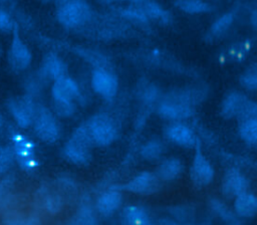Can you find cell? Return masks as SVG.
I'll use <instances>...</instances> for the list:
<instances>
[{
    "mask_svg": "<svg viewBox=\"0 0 257 225\" xmlns=\"http://www.w3.org/2000/svg\"><path fill=\"white\" fill-rule=\"evenodd\" d=\"M164 152V146L163 143L158 139H153L148 142H146L140 150L141 157L144 160L154 162L160 159Z\"/></svg>",
    "mask_w": 257,
    "mask_h": 225,
    "instance_id": "cell-26",
    "label": "cell"
},
{
    "mask_svg": "<svg viewBox=\"0 0 257 225\" xmlns=\"http://www.w3.org/2000/svg\"><path fill=\"white\" fill-rule=\"evenodd\" d=\"M239 82L248 90H257V63L250 65L241 73Z\"/></svg>",
    "mask_w": 257,
    "mask_h": 225,
    "instance_id": "cell-28",
    "label": "cell"
},
{
    "mask_svg": "<svg viewBox=\"0 0 257 225\" xmlns=\"http://www.w3.org/2000/svg\"><path fill=\"white\" fill-rule=\"evenodd\" d=\"M94 145L100 147L109 146L116 138L114 121L105 114H96L85 123Z\"/></svg>",
    "mask_w": 257,
    "mask_h": 225,
    "instance_id": "cell-7",
    "label": "cell"
},
{
    "mask_svg": "<svg viewBox=\"0 0 257 225\" xmlns=\"http://www.w3.org/2000/svg\"><path fill=\"white\" fill-rule=\"evenodd\" d=\"M182 160L176 157L164 159L157 167L155 173L162 183H170L178 180L184 172Z\"/></svg>",
    "mask_w": 257,
    "mask_h": 225,
    "instance_id": "cell-19",
    "label": "cell"
},
{
    "mask_svg": "<svg viewBox=\"0 0 257 225\" xmlns=\"http://www.w3.org/2000/svg\"><path fill=\"white\" fill-rule=\"evenodd\" d=\"M234 212L242 218H253L257 215V196L252 192H245L234 199Z\"/></svg>",
    "mask_w": 257,
    "mask_h": 225,
    "instance_id": "cell-21",
    "label": "cell"
},
{
    "mask_svg": "<svg viewBox=\"0 0 257 225\" xmlns=\"http://www.w3.org/2000/svg\"><path fill=\"white\" fill-rule=\"evenodd\" d=\"M3 225H39V219L35 215H14L7 218Z\"/></svg>",
    "mask_w": 257,
    "mask_h": 225,
    "instance_id": "cell-34",
    "label": "cell"
},
{
    "mask_svg": "<svg viewBox=\"0 0 257 225\" xmlns=\"http://www.w3.org/2000/svg\"><path fill=\"white\" fill-rule=\"evenodd\" d=\"M41 1H42V2H46V3L53 2V3H55V4H57V5L59 6V5H62V4H64V3H67V2L72 1V0H41Z\"/></svg>",
    "mask_w": 257,
    "mask_h": 225,
    "instance_id": "cell-41",
    "label": "cell"
},
{
    "mask_svg": "<svg viewBox=\"0 0 257 225\" xmlns=\"http://www.w3.org/2000/svg\"><path fill=\"white\" fill-rule=\"evenodd\" d=\"M93 145L87 126L84 123L74 130L71 137L64 145L63 155L70 163L85 166L91 161V149Z\"/></svg>",
    "mask_w": 257,
    "mask_h": 225,
    "instance_id": "cell-2",
    "label": "cell"
},
{
    "mask_svg": "<svg viewBox=\"0 0 257 225\" xmlns=\"http://www.w3.org/2000/svg\"><path fill=\"white\" fill-rule=\"evenodd\" d=\"M169 211L172 218L177 220L180 223L192 221L195 215L194 208L191 207L190 205H184V204L173 206Z\"/></svg>",
    "mask_w": 257,
    "mask_h": 225,
    "instance_id": "cell-31",
    "label": "cell"
},
{
    "mask_svg": "<svg viewBox=\"0 0 257 225\" xmlns=\"http://www.w3.org/2000/svg\"><path fill=\"white\" fill-rule=\"evenodd\" d=\"M189 170V178L192 185L197 189L208 187L214 180L215 170L210 161L203 155L198 146Z\"/></svg>",
    "mask_w": 257,
    "mask_h": 225,
    "instance_id": "cell-8",
    "label": "cell"
},
{
    "mask_svg": "<svg viewBox=\"0 0 257 225\" xmlns=\"http://www.w3.org/2000/svg\"><path fill=\"white\" fill-rule=\"evenodd\" d=\"M2 126H3V118H2V116L0 115V129L2 128Z\"/></svg>",
    "mask_w": 257,
    "mask_h": 225,
    "instance_id": "cell-44",
    "label": "cell"
},
{
    "mask_svg": "<svg viewBox=\"0 0 257 225\" xmlns=\"http://www.w3.org/2000/svg\"><path fill=\"white\" fill-rule=\"evenodd\" d=\"M16 23L13 21L11 15L4 9L0 7V31L10 32L13 31Z\"/></svg>",
    "mask_w": 257,
    "mask_h": 225,
    "instance_id": "cell-36",
    "label": "cell"
},
{
    "mask_svg": "<svg viewBox=\"0 0 257 225\" xmlns=\"http://www.w3.org/2000/svg\"><path fill=\"white\" fill-rule=\"evenodd\" d=\"M100 2H103V3H111V2H115V1H132L134 3H138V4H141L143 3L144 1L146 0H98Z\"/></svg>",
    "mask_w": 257,
    "mask_h": 225,
    "instance_id": "cell-40",
    "label": "cell"
},
{
    "mask_svg": "<svg viewBox=\"0 0 257 225\" xmlns=\"http://www.w3.org/2000/svg\"><path fill=\"white\" fill-rule=\"evenodd\" d=\"M15 160L14 152L9 146H0V176L6 173Z\"/></svg>",
    "mask_w": 257,
    "mask_h": 225,
    "instance_id": "cell-33",
    "label": "cell"
},
{
    "mask_svg": "<svg viewBox=\"0 0 257 225\" xmlns=\"http://www.w3.org/2000/svg\"><path fill=\"white\" fill-rule=\"evenodd\" d=\"M7 108L21 129H26L32 125L36 105L30 95L13 96L7 100Z\"/></svg>",
    "mask_w": 257,
    "mask_h": 225,
    "instance_id": "cell-10",
    "label": "cell"
},
{
    "mask_svg": "<svg viewBox=\"0 0 257 225\" xmlns=\"http://www.w3.org/2000/svg\"><path fill=\"white\" fill-rule=\"evenodd\" d=\"M225 225H243L239 220H236V221H233V222H230V223H226Z\"/></svg>",
    "mask_w": 257,
    "mask_h": 225,
    "instance_id": "cell-42",
    "label": "cell"
},
{
    "mask_svg": "<svg viewBox=\"0 0 257 225\" xmlns=\"http://www.w3.org/2000/svg\"><path fill=\"white\" fill-rule=\"evenodd\" d=\"M174 6L189 14L207 13L212 10V6L203 0H175Z\"/></svg>",
    "mask_w": 257,
    "mask_h": 225,
    "instance_id": "cell-25",
    "label": "cell"
},
{
    "mask_svg": "<svg viewBox=\"0 0 257 225\" xmlns=\"http://www.w3.org/2000/svg\"><path fill=\"white\" fill-rule=\"evenodd\" d=\"M12 188V181L10 179H5L0 181V208L6 202L8 194Z\"/></svg>",
    "mask_w": 257,
    "mask_h": 225,
    "instance_id": "cell-37",
    "label": "cell"
},
{
    "mask_svg": "<svg viewBox=\"0 0 257 225\" xmlns=\"http://www.w3.org/2000/svg\"><path fill=\"white\" fill-rule=\"evenodd\" d=\"M79 93L77 82L68 76L55 80L51 87L52 100L56 103H74Z\"/></svg>",
    "mask_w": 257,
    "mask_h": 225,
    "instance_id": "cell-16",
    "label": "cell"
},
{
    "mask_svg": "<svg viewBox=\"0 0 257 225\" xmlns=\"http://www.w3.org/2000/svg\"><path fill=\"white\" fill-rule=\"evenodd\" d=\"M256 167H257V165H256Z\"/></svg>",
    "mask_w": 257,
    "mask_h": 225,
    "instance_id": "cell-47",
    "label": "cell"
},
{
    "mask_svg": "<svg viewBox=\"0 0 257 225\" xmlns=\"http://www.w3.org/2000/svg\"><path fill=\"white\" fill-rule=\"evenodd\" d=\"M68 223L70 225H98L97 218L89 202H83Z\"/></svg>",
    "mask_w": 257,
    "mask_h": 225,
    "instance_id": "cell-22",
    "label": "cell"
},
{
    "mask_svg": "<svg viewBox=\"0 0 257 225\" xmlns=\"http://www.w3.org/2000/svg\"><path fill=\"white\" fill-rule=\"evenodd\" d=\"M121 225H155L149 212L140 205L130 204L120 212Z\"/></svg>",
    "mask_w": 257,
    "mask_h": 225,
    "instance_id": "cell-20",
    "label": "cell"
},
{
    "mask_svg": "<svg viewBox=\"0 0 257 225\" xmlns=\"http://www.w3.org/2000/svg\"><path fill=\"white\" fill-rule=\"evenodd\" d=\"M162 182L155 172L143 171L121 186V190L140 196H151L160 191Z\"/></svg>",
    "mask_w": 257,
    "mask_h": 225,
    "instance_id": "cell-11",
    "label": "cell"
},
{
    "mask_svg": "<svg viewBox=\"0 0 257 225\" xmlns=\"http://www.w3.org/2000/svg\"><path fill=\"white\" fill-rule=\"evenodd\" d=\"M57 190L65 200V198H74L77 194V184L75 181L71 178L68 177H60L57 180V185H56Z\"/></svg>",
    "mask_w": 257,
    "mask_h": 225,
    "instance_id": "cell-30",
    "label": "cell"
},
{
    "mask_svg": "<svg viewBox=\"0 0 257 225\" xmlns=\"http://www.w3.org/2000/svg\"><path fill=\"white\" fill-rule=\"evenodd\" d=\"M233 21L234 15L231 12L223 14L213 22L210 28V34L213 36H220L230 28Z\"/></svg>",
    "mask_w": 257,
    "mask_h": 225,
    "instance_id": "cell-29",
    "label": "cell"
},
{
    "mask_svg": "<svg viewBox=\"0 0 257 225\" xmlns=\"http://www.w3.org/2000/svg\"><path fill=\"white\" fill-rule=\"evenodd\" d=\"M250 23L252 27L257 31V0H254V4L250 13Z\"/></svg>",
    "mask_w": 257,
    "mask_h": 225,
    "instance_id": "cell-38",
    "label": "cell"
},
{
    "mask_svg": "<svg viewBox=\"0 0 257 225\" xmlns=\"http://www.w3.org/2000/svg\"><path fill=\"white\" fill-rule=\"evenodd\" d=\"M221 115L225 119H237L242 123L257 117V102L240 91H231L222 100Z\"/></svg>",
    "mask_w": 257,
    "mask_h": 225,
    "instance_id": "cell-3",
    "label": "cell"
},
{
    "mask_svg": "<svg viewBox=\"0 0 257 225\" xmlns=\"http://www.w3.org/2000/svg\"><path fill=\"white\" fill-rule=\"evenodd\" d=\"M6 1H7V0H0V4L3 3V2H6Z\"/></svg>",
    "mask_w": 257,
    "mask_h": 225,
    "instance_id": "cell-45",
    "label": "cell"
},
{
    "mask_svg": "<svg viewBox=\"0 0 257 225\" xmlns=\"http://www.w3.org/2000/svg\"><path fill=\"white\" fill-rule=\"evenodd\" d=\"M166 138L184 148H197L200 146L199 139L195 132L181 122H173L165 128Z\"/></svg>",
    "mask_w": 257,
    "mask_h": 225,
    "instance_id": "cell-15",
    "label": "cell"
},
{
    "mask_svg": "<svg viewBox=\"0 0 257 225\" xmlns=\"http://www.w3.org/2000/svg\"><path fill=\"white\" fill-rule=\"evenodd\" d=\"M0 54H1V48H0Z\"/></svg>",
    "mask_w": 257,
    "mask_h": 225,
    "instance_id": "cell-46",
    "label": "cell"
},
{
    "mask_svg": "<svg viewBox=\"0 0 257 225\" xmlns=\"http://www.w3.org/2000/svg\"><path fill=\"white\" fill-rule=\"evenodd\" d=\"M205 93L201 88L177 89L169 92L158 104V114L165 120L181 122L194 113V105L201 101Z\"/></svg>",
    "mask_w": 257,
    "mask_h": 225,
    "instance_id": "cell-1",
    "label": "cell"
},
{
    "mask_svg": "<svg viewBox=\"0 0 257 225\" xmlns=\"http://www.w3.org/2000/svg\"><path fill=\"white\" fill-rule=\"evenodd\" d=\"M10 139L12 142L11 148L19 166L28 172L35 170L37 167V157L32 140L13 128L10 130Z\"/></svg>",
    "mask_w": 257,
    "mask_h": 225,
    "instance_id": "cell-5",
    "label": "cell"
},
{
    "mask_svg": "<svg viewBox=\"0 0 257 225\" xmlns=\"http://www.w3.org/2000/svg\"><path fill=\"white\" fill-rule=\"evenodd\" d=\"M122 204V194L116 188H109L101 192L95 201V209L102 216H110Z\"/></svg>",
    "mask_w": 257,
    "mask_h": 225,
    "instance_id": "cell-18",
    "label": "cell"
},
{
    "mask_svg": "<svg viewBox=\"0 0 257 225\" xmlns=\"http://www.w3.org/2000/svg\"><path fill=\"white\" fill-rule=\"evenodd\" d=\"M238 134L244 142L257 145V117L240 123Z\"/></svg>",
    "mask_w": 257,
    "mask_h": 225,
    "instance_id": "cell-27",
    "label": "cell"
},
{
    "mask_svg": "<svg viewBox=\"0 0 257 225\" xmlns=\"http://www.w3.org/2000/svg\"><path fill=\"white\" fill-rule=\"evenodd\" d=\"M250 182L245 174L238 168L232 167L226 170L222 177L220 190L227 199H235L237 196L249 191Z\"/></svg>",
    "mask_w": 257,
    "mask_h": 225,
    "instance_id": "cell-12",
    "label": "cell"
},
{
    "mask_svg": "<svg viewBox=\"0 0 257 225\" xmlns=\"http://www.w3.org/2000/svg\"><path fill=\"white\" fill-rule=\"evenodd\" d=\"M117 13L134 22H138L141 24H146L149 22V18L147 17L144 10L141 8V6L138 7H125V8H119L117 10Z\"/></svg>",
    "mask_w": 257,
    "mask_h": 225,
    "instance_id": "cell-32",
    "label": "cell"
},
{
    "mask_svg": "<svg viewBox=\"0 0 257 225\" xmlns=\"http://www.w3.org/2000/svg\"><path fill=\"white\" fill-rule=\"evenodd\" d=\"M155 225H182V224L173 218L164 217L159 219Z\"/></svg>",
    "mask_w": 257,
    "mask_h": 225,
    "instance_id": "cell-39",
    "label": "cell"
},
{
    "mask_svg": "<svg viewBox=\"0 0 257 225\" xmlns=\"http://www.w3.org/2000/svg\"><path fill=\"white\" fill-rule=\"evenodd\" d=\"M140 6L149 19L156 20L163 24H167L171 20V15L169 14V12L153 0H146L141 3Z\"/></svg>",
    "mask_w": 257,
    "mask_h": 225,
    "instance_id": "cell-24",
    "label": "cell"
},
{
    "mask_svg": "<svg viewBox=\"0 0 257 225\" xmlns=\"http://www.w3.org/2000/svg\"><path fill=\"white\" fill-rule=\"evenodd\" d=\"M208 208L214 215L218 216L225 223H230L238 220L235 212L232 211L226 205V203H224L221 199L217 197H210L208 199Z\"/></svg>",
    "mask_w": 257,
    "mask_h": 225,
    "instance_id": "cell-23",
    "label": "cell"
},
{
    "mask_svg": "<svg viewBox=\"0 0 257 225\" xmlns=\"http://www.w3.org/2000/svg\"><path fill=\"white\" fill-rule=\"evenodd\" d=\"M67 65L66 63L55 53H47L42 60L40 67V76L43 79L58 80L67 76Z\"/></svg>",
    "mask_w": 257,
    "mask_h": 225,
    "instance_id": "cell-17",
    "label": "cell"
},
{
    "mask_svg": "<svg viewBox=\"0 0 257 225\" xmlns=\"http://www.w3.org/2000/svg\"><path fill=\"white\" fill-rule=\"evenodd\" d=\"M12 32L13 36L8 51V63L13 71L20 72L30 66L32 61V53L29 47L20 37L17 24Z\"/></svg>",
    "mask_w": 257,
    "mask_h": 225,
    "instance_id": "cell-9",
    "label": "cell"
},
{
    "mask_svg": "<svg viewBox=\"0 0 257 225\" xmlns=\"http://www.w3.org/2000/svg\"><path fill=\"white\" fill-rule=\"evenodd\" d=\"M32 125L36 136L45 143L52 144L60 137V127L55 116L44 105H36Z\"/></svg>",
    "mask_w": 257,
    "mask_h": 225,
    "instance_id": "cell-6",
    "label": "cell"
},
{
    "mask_svg": "<svg viewBox=\"0 0 257 225\" xmlns=\"http://www.w3.org/2000/svg\"><path fill=\"white\" fill-rule=\"evenodd\" d=\"M35 202L40 211L48 215L58 214L64 205V199L57 188L41 185L35 193Z\"/></svg>",
    "mask_w": 257,
    "mask_h": 225,
    "instance_id": "cell-14",
    "label": "cell"
},
{
    "mask_svg": "<svg viewBox=\"0 0 257 225\" xmlns=\"http://www.w3.org/2000/svg\"><path fill=\"white\" fill-rule=\"evenodd\" d=\"M142 100L146 103V104H153L156 100H158L159 96H160V90L158 87H156L155 85L149 84L145 87L144 91L142 92Z\"/></svg>",
    "mask_w": 257,
    "mask_h": 225,
    "instance_id": "cell-35",
    "label": "cell"
},
{
    "mask_svg": "<svg viewBox=\"0 0 257 225\" xmlns=\"http://www.w3.org/2000/svg\"><path fill=\"white\" fill-rule=\"evenodd\" d=\"M200 225H211V223H210V221H204Z\"/></svg>",
    "mask_w": 257,
    "mask_h": 225,
    "instance_id": "cell-43",
    "label": "cell"
},
{
    "mask_svg": "<svg viewBox=\"0 0 257 225\" xmlns=\"http://www.w3.org/2000/svg\"><path fill=\"white\" fill-rule=\"evenodd\" d=\"M93 90L106 100H111L118 89V80L113 72L104 67H96L91 74Z\"/></svg>",
    "mask_w": 257,
    "mask_h": 225,
    "instance_id": "cell-13",
    "label": "cell"
},
{
    "mask_svg": "<svg viewBox=\"0 0 257 225\" xmlns=\"http://www.w3.org/2000/svg\"><path fill=\"white\" fill-rule=\"evenodd\" d=\"M56 20L66 28H77L88 23L92 10L84 0H72L59 5L56 10Z\"/></svg>",
    "mask_w": 257,
    "mask_h": 225,
    "instance_id": "cell-4",
    "label": "cell"
}]
</instances>
